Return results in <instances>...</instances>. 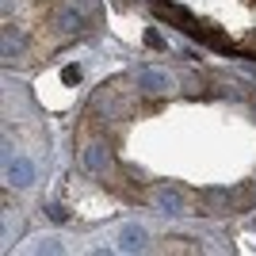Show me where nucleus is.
Returning <instances> with one entry per match:
<instances>
[{
    "instance_id": "obj_9",
    "label": "nucleus",
    "mask_w": 256,
    "mask_h": 256,
    "mask_svg": "<svg viewBox=\"0 0 256 256\" xmlns=\"http://www.w3.org/2000/svg\"><path fill=\"white\" fill-rule=\"evenodd\" d=\"M62 80H65V84H76V80H80V65H65V69H62Z\"/></svg>"
},
{
    "instance_id": "obj_4",
    "label": "nucleus",
    "mask_w": 256,
    "mask_h": 256,
    "mask_svg": "<svg viewBox=\"0 0 256 256\" xmlns=\"http://www.w3.org/2000/svg\"><path fill=\"white\" fill-rule=\"evenodd\" d=\"M8 176H12V184H20V188H27V184H34V168H31V160H12L8 164Z\"/></svg>"
},
{
    "instance_id": "obj_6",
    "label": "nucleus",
    "mask_w": 256,
    "mask_h": 256,
    "mask_svg": "<svg viewBox=\"0 0 256 256\" xmlns=\"http://www.w3.org/2000/svg\"><path fill=\"white\" fill-rule=\"evenodd\" d=\"M107 164H111V157H107L104 146H88V150H84V168H92V172H107Z\"/></svg>"
},
{
    "instance_id": "obj_2",
    "label": "nucleus",
    "mask_w": 256,
    "mask_h": 256,
    "mask_svg": "<svg viewBox=\"0 0 256 256\" xmlns=\"http://www.w3.org/2000/svg\"><path fill=\"white\" fill-rule=\"evenodd\" d=\"M146 248V230L142 226H126L118 234V252H142Z\"/></svg>"
},
{
    "instance_id": "obj_11",
    "label": "nucleus",
    "mask_w": 256,
    "mask_h": 256,
    "mask_svg": "<svg viewBox=\"0 0 256 256\" xmlns=\"http://www.w3.org/2000/svg\"><path fill=\"white\" fill-rule=\"evenodd\" d=\"M46 214H50L54 222H69V210H65V206H46Z\"/></svg>"
},
{
    "instance_id": "obj_3",
    "label": "nucleus",
    "mask_w": 256,
    "mask_h": 256,
    "mask_svg": "<svg viewBox=\"0 0 256 256\" xmlns=\"http://www.w3.org/2000/svg\"><path fill=\"white\" fill-rule=\"evenodd\" d=\"M153 199H157V206L164 214H184V199H180V192H172V188H160Z\"/></svg>"
},
{
    "instance_id": "obj_7",
    "label": "nucleus",
    "mask_w": 256,
    "mask_h": 256,
    "mask_svg": "<svg viewBox=\"0 0 256 256\" xmlns=\"http://www.w3.org/2000/svg\"><path fill=\"white\" fill-rule=\"evenodd\" d=\"M203 203L206 206H230V203H234V195L226 192V188H206V192H203Z\"/></svg>"
},
{
    "instance_id": "obj_8",
    "label": "nucleus",
    "mask_w": 256,
    "mask_h": 256,
    "mask_svg": "<svg viewBox=\"0 0 256 256\" xmlns=\"http://www.w3.org/2000/svg\"><path fill=\"white\" fill-rule=\"evenodd\" d=\"M16 54H20V42H16V38H12V31H8V34H4V62H12Z\"/></svg>"
},
{
    "instance_id": "obj_5",
    "label": "nucleus",
    "mask_w": 256,
    "mask_h": 256,
    "mask_svg": "<svg viewBox=\"0 0 256 256\" xmlns=\"http://www.w3.org/2000/svg\"><path fill=\"white\" fill-rule=\"evenodd\" d=\"M157 16H160V20H172V23H180L184 31L192 27V12H188V8H176V4H157Z\"/></svg>"
},
{
    "instance_id": "obj_10",
    "label": "nucleus",
    "mask_w": 256,
    "mask_h": 256,
    "mask_svg": "<svg viewBox=\"0 0 256 256\" xmlns=\"http://www.w3.org/2000/svg\"><path fill=\"white\" fill-rule=\"evenodd\" d=\"M76 27H80V16H76V12H65L62 16V31H76Z\"/></svg>"
},
{
    "instance_id": "obj_1",
    "label": "nucleus",
    "mask_w": 256,
    "mask_h": 256,
    "mask_svg": "<svg viewBox=\"0 0 256 256\" xmlns=\"http://www.w3.org/2000/svg\"><path fill=\"white\" fill-rule=\"evenodd\" d=\"M138 88H142V92H150V96H160V92H168V88H172V76L160 73V69H142V73H138Z\"/></svg>"
}]
</instances>
